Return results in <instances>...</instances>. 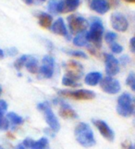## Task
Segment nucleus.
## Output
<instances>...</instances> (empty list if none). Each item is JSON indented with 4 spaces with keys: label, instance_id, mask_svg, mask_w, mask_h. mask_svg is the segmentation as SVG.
Segmentation results:
<instances>
[{
    "label": "nucleus",
    "instance_id": "obj_1",
    "mask_svg": "<svg viewBox=\"0 0 135 149\" xmlns=\"http://www.w3.org/2000/svg\"><path fill=\"white\" fill-rule=\"evenodd\" d=\"M75 138L81 146L84 147H91L95 145V139L91 127L84 122L79 123L74 131Z\"/></svg>",
    "mask_w": 135,
    "mask_h": 149
},
{
    "label": "nucleus",
    "instance_id": "obj_2",
    "mask_svg": "<svg viewBox=\"0 0 135 149\" xmlns=\"http://www.w3.org/2000/svg\"><path fill=\"white\" fill-rule=\"evenodd\" d=\"M105 29L100 19H95L90 25V31L86 33L87 41L95 45V47L100 48L102 47V40Z\"/></svg>",
    "mask_w": 135,
    "mask_h": 149
},
{
    "label": "nucleus",
    "instance_id": "obj_3",
    "mask_svg": "<svg viewBox=\"0 0 135 149\" xmlns=\"http://www.w3.org/2000/svg\"><path fill=\"white\" fill-rule=\"evenodd\" d=\"M117 112L118 115L122 117H129L134 113L133 107V99L132 98L131 95L127 93L122 94L118 99Z\"/></svg>",
    "mask_w": 135,
    "mask_h": 149
},
{
    "label": "nucleus",
    "instance_id": "obj_4",
    "mask_svg": "<svg viewBox=\"0 0 135 149\" xmlns=\"http://www.w3.org/2000/svg\"><path fill=\"white\" fill-rule=\"evenodd\" d=\"M58 94L63 98H71L76 100H92L95 97V93L91 90L81 89V90H59Z\"/></svg>",
    "mask_w": 135,
    "mask_h": 149
},
{
    "label": "nucleus",
    "instance_id": "obj_5",
    "mask_svg": "<svg viewBox=\"0 0 135 149\" xmlns=\"http://www.w3.org/2000/svg\"><path fill=\"white\" fill-rule=\"evenodd\" d=\"M67 20L71 33L79 34L81 33H85L86 29L89 26V22H87V19H85L84 17L79 16V15H70Z\"/></svg>",
    "mask_w": 135,
    "mask_h": 149
},
{
    "label": "nucleus",
    "instance_id": "obj_6",
    "mask_svg": "<svg viewBox=\"0 0 135 149\" xmlns=\"http://www.w3.org/2000/svg\"><path fill=\"white\" fill-rule=\"evenodd\" d=\"M37 109L44 112L45 117V120L47 122V124L49 125L50 129L54 132H58L60 129V124L58 122V118L56 117L54 112L52 111L51 107L49 106V103L48 102L40 103V104H38V106H37Z\"/></svg>",
    "mask_w": 135,
    "mask_h": 149
},
{
    "label": "nucleus",
    "instance_id": "obj_7",
    "mask_svg": "<svg viewBox=\"0 0 135 149\" xmlns=\"http://www.w3.org/2000/svg\"><path fill=\"white\" fill-rule=\"evenodd\" d=\"M101 89L106 94L116 95L120 91V84L119 81L110 76H106L100 81Z\"/></svg>",
    "mask_w": 135,
    "mask_h": 149
},
{
    "label": "nucleus",
    "instance_id": "obj_8",
    "mask_svg": "<svg viewBox=\"0 0 135 149\" xmlns=\"http://www.w3.org/2000/svg\"><path fill=\"white\" fill-rule=\"evenodd\" d=\"M111 26L114 30H116L117 32L124 33L128 30L129 22L126 19V17L122 15L121 13L115 12L111 15L110 18Z\"/></svg>",
    "mask_w": 135,
    "mask_h": 149
},
{
    "label": "nucleus",
    "instance_id": "obj_9",
    "mask_svg": "<svg viewBox=\"0 0 135 149\" xmlns=\"http://www.w3.org/2000/svg\"><path fill=\"white\" fill-rule=\"evenodd\" d=\"M67 69V75L71 77L72 79L76 80L77 81H79L82 74H84V67L81 63L75 60H70L69 62L66 64Z\"/></svg>",
    "mask_w": 135,
    "mask_h": 149
},
{
    "label": "nucleus",
    "instance_id": "obj_10",
    "mask_svg": "<svg viewBox=\"0 0 135 149\" xmlns=\"http://www.w3.org/2000/svg\"><path fill=\"white\" fill-rule=\"evenodd\" d=\"M105 62H106V72L107 76L113 77L118 73L119 71V61L110 54L105 55Z\"/></svg>",
    "mask_w": 135,
    "mask_h": 149
},
{
    "label": "nucleus",
    "instance_id": "obj_11",
    "mask_svg": "<svg viewBox=\"0 0 135 149\" xmlns=\"http://www.w3.org/2000/svg\"><path fill=\"white\" fill-rule=\"evenodd\" d=\"M55 59L51 56L46 55L43 58V65L41 66L39 71L45 78L50 79L54 74Z\"/></svg>",
    "mask_w": 135,
    "mask_h": 149
},
{
    "label": "nucleus",
    "instance_id": "obj_12",
    "mask_svg": "<svg viewBox=\"0 0 135 149\" xmlns=\"http://www.w3.org/2000/svg\"><path fill=\"white\" fill-rule=\"evenodd\" d=\"M93 123L98 129V131L100 132V133L104 138H106V139L109 142L114 141V139H115L114 132L112 131L111 128L108 126L105 121L101 120H93Z\"/></svg>",
    "mask_w": 135,
    "mask_h": 149
},
{
    "label": "nucleus",
    "instance_id": "obj_13",
    "mask_svg": "<svg viewBox=\"0 0 135 149\" xmlns=\"http://www.w3.org/2000/svg\"><path fill=\"white\" fill-rule=\"evenodd\" d=\"M81 0H60L58 5V13L72 12L79 8Z\"/></svg>",
    "mask_w": 135,
    "mask_h": 149
},
{
    "label": "nucleus",
    "instance_id": "obj_14",
    "mask_svg": "<svg viewBox=\"0 0 135 149\" xmlns=\"http://www.w3.org/2000/svg\"><path fill=\"white\" fill-rule=\"evenodd\" d=\"M50 29L54 33L61 35V36H64L67 40L70 39V34L69 31H68V29L66 27L64 19L62 18H58L56 22H54Z\"/></svg>",
    "mask_w": 135,
    "mask_h": 149
},
{
    "label": "nucleus",
    "instance_id": "obj_15",
    "mask_svg": "<svg viewBox=\"0 0 135 149\" xmlns=\"http://www.w3.org/2000/svg\"><path fill=\"white\" fill-rule=\"evenodd\" d=\"M90 8L95 12L104 15L106 14L110 8L109 3L106 0H92L90 3Z\"/></svg>",
    "mask_w": 135,
    "mask_h": 149
},
{
    "label": "nucleus",
    "instance_id": "obj_16",
    "mask_svg": "<svg viewBox=\"0 0 135 149\" xmlns=\"http://www.w3.org/2000/svg\"><path fill=\"white\" fill-rule=\"evenodd\" d=\"M60 104V109H59V115L63 118V119H77L78 115L76 112L71 109V107L65 103L64 101H61L59 99Z\"/></svg>",
    "mask_w": 135,
    "mask_h": 149
},
{
    "label": "nucleus",
    "instance_id": "obj_17",
    "mask_svg": "<svg viewBox=\"0 0 135 149\" xmlns=\"http://www.w3.org/2000/svg\"><path fill=\"white\" fill-rule=\"evenodd\" d=\"M38 22L41 27L49 29L53 24V17L46 12H40L38 14Z\"/></svg>",
    "mask_w": 135,
    "mask_h": 149
},
{
    "label": "nucleus",
    "instance_id": "obj_18",
    "mask_svg": "<svg viewBox=\"0 0 135 149\" xmlns=\"http://www.w3.org/2000/svg\"><path fill=\"white\" fill-rule=\"evenodd\" d=\"M102 74L100 72H97V71H93V72L88 73L85 76L84 81L85 84L90 85V86H95L98 84H100V81H102Z\"/></svg>",
    "mask_w": 135,
    "mask_h": 149
},
{
    "label": "nucleus",
    "instance_id": "obj_19",
    "mask_svg": "<svg viewBox=\"0 0 135 149\" xmlns=\"http://www.w3.org/2000/svg\"><path fill=\"white\" fill-rule=\"evenodd\" d=\"M25 67L26 69H27V70L29 71V72L33 73V74H35L38 72V61L37 59H36V58H34V56H29V58L27 59V61H26L25 63Z\"/></svg>",
    "mask_w": 135,
    "mask_h": 149
},
{
    "label": "nucleus",
    "instance_id": "obj_20",
    "mask_svg": "<svg viewBox=\"0 0 135 149\" xmlns=\"http://www.w3.org/2000/svg\"><path fill=\"white\" fill-rule=\"evenodd\" d=\"M73 44L76 47H84V45H87L88 41L86 37V33L77 34V36L73 39Z\"/></svg>",
    "mask_w": 135,
    "mask_h": 149
},
{
    "label": "nucleus",
    "instance_id": "obj_21",
    "mask_svg": "<svg viewBox=\"0 0 135 149\" xmlns=\"http://www.w3.org/2000/svg\"><path fill=\"white\" fill-rule=\"evenodd\" d=\"M8 120L12 123L13 125H20L23 123V119L20 116L14 112H8Z\"/></svg>",
    "mask_w": 135,
    "mask_h": 149
},
{
    "label": "nucleus",
    "instance_id": "obj_22",
    "mask_svg": "<svg viewBox=\"0 0 135 149\" xmlns=\"http://www.w3.org/2000/svg\"><path fill=\"white\" fill-rule=\"evenodd\" d=\"M62 84L65 86H69V87H72V88H76V87H79L80 84L74 79H72L71 77L68 76L67 74L64 75L63 79H62Z\"/></svg>",
    "mask_w": 135,
    "mask_h": 149
},
{
    "label": "nucleus",
    "instance_id": "obj_23",
    "mask_svg": "<svg viewBox=\"0 0 135 149\" xmlns=\"http://www.w3.org/2000/svg\"><path fill=\"white\" fill-rule=\"evenodd\" d=\"M47 146H48L47 138L43 137L39 141H33V143L31 149H45Z\"/></svg>",
    "mask_w": 135,
    "mask_h": 149
},
{
    "label": "nucleus",
    "instance_id": "obj_24",
    "mask_svg": "<svg viewBox=\"0 0 135 149\" xmlns=\"http://www.w3.org/2000/svg\"><path fill=\"white\" fill-rule=\"evenodd\" d=\"M28 58H29V56H27V55H23V56H20V58H19L16 61H15L14 67L16 68V70H22V67L25 66V63H26V61H27Z\"/></svg>",
    "mask_w": 135,
    "mask_h": 149
},
{
    "label": "nucleus",
    "instance_id": "obj_25",
    "mask_svg": "<svg viewBox=\"0 0 135 149\" xmlns=\"http://www.w3.org/2000/svg\"><path fill=\"white\" fill-rule=\"evenodd\" d=\"M67 54H69L72 56H75V58H84V59H87L88 56L82 52V51L80 50H64Z\"/></svg>",
    "mask_w": 135,
    "mask_h": 149
},
{
    "label": "nucleus",
    "instance_id": "obj_26",
    "mask_svg": "<svg viewBox=\"0 0 135 149\" xmlns=\"http://www.w3.org/2000/svg\"><path fill=\"white\" fill-rule=\"evenodd\" d=\"M58 0H50L48 3V7H47L49 12L53 14H58Z\"/></svg>",
    "mask_w": 135,
    "mask_h": 149
},
{
    "label": "nucleus",
    "instance_id": "obj_27",
    "mask_svg": "<svg viewBox=\"0 0 135 149\" xmlns=\"http://www.w3.org/2000/svg\"><path fill=\"white\" fill-rule=\"evenodd\" d=\"M126 84L131 87V89L135 92V73L131 72L126 79Z\"/></svg>",
    "mask_w": 135,
    "mask_h": 149
},
{
    "label": "nucleus",
    "instance_id": "obj_28",
    "mask_svg": "<svg viewBox=\"0 0 135 149\" xmlns=\"http://www.w3.org/2000/svg\"><path fill=\"white\" fill-rule=\"evenodd\" d=\"M118 37L117 33H112V32H108L105 34V41L107 43L111 45L112 43H115V41Z\"/></svg>",
    "mask_w": 135,
    "mask_h": 149
},
{
    "label": "nucleus",
    "instance_id": "obj_29",
    "mask_svg": "<svg viewBox=\"0 0 135 149\" xmlns=\"http://www.w3.org/2000/svg\"><path fill=\"white\" fill-rule=\"evenodd\" d=\"M8 127H9V121L8 120V118L0 117V130L6 131L8 129Z\"/></svg>",
    "mask_w": 135,
    "mask_h": 149
},
{
    "label": "nucleus",
    "instance_id": "obj_30",
    "mask_svg": "<svg viewBox=\"0 0 135 149\" xmlns=\"http://www.w3.org/2000/svg\"><path fill=\"white\" fill-rule=\"evenodd\" d=\"M110 49L113 53H115V54H120L122 51H123V47H121L120 45L118 44V43H112L110 45Z\"/></svg>",
    "mask_w": 135,
    "mask_h": 149
},
{
    "label": "nucleus",
    "instance_id": "obj_31",
    "mask_svg": "<svg viewBox=\"0 0 135 149\" xmlns=\"http://www.w3.org/2000/svg\"><path fill=\"white\" fill-rule=\"evenodd\" d=\"M8 109V104L6 101L0 100V117H4V114Z\"/></svg>",
    "mask_w": 135,
    "mask_h": 149
},
{
    "label": "nucleus",
    "instance_id": "obj_32",
    "mask_svg": "<svg viewBox=\"0 0 135 149\" xmlns=\"http://www.w3.org/2000/svg\"><path fill=\"white\" fill-rule=\"evenodd\" d=\"M132 143L129 142V140H126L124 141L122 143H121V149H132Z\"/></svg>",
    "mask_w": 135,
    "mask_h": 149
},
{
    "label": "nucleus",
    "instance_id": "obj_33",
    "mask_svg": "<svg viewBox=\"0 0 135 149\" xmlns=\"http://www.w3.org/2000/svg\"><path fill=\"white\" fill-rule=\"evenodd\" d=\"M129 58L128 56H122L120 59H119V62L122 63L123 65H126L127 63H129Z\"/></svg>",
    "mask_w": 135,
    "mask_h": 149
},
{
    "label": "nucleus",
    "instance_id": "obj_34",
    "mask_svg": "<svg viewBox=\"0 0 135 149\" xmlns=\"http://www.w3.org/2000/svg\"><path fill=\"white\" fill-rule=\"evenodd\" d=\"M129 47H131L132 52L135 54V36L131 39V42H129Z\"/></svg>",
    "mask_w": 135,
    "mask_h": 149
},
{
    "label": "nucleus",
    "instance_id": "obj_35",
    "mask_svg": "<svg viewBox=\"0 0 135 149\" xmlns=\"http://www.w3.org/2000/svg\"><path fill=\"white\" fill-rule=\"evenodd\" d=\"M8 54L10 55V56H15L17 53H18V50L15 48V47H11V48H9L8 50Z\"/></svg>",
    "mask_w": 135,
    "mask_h": 149
},
{
    "label": "nucleus",
    "instance_id": "obj_36",
    "mask_svg": "<svg viewBox=\"0 0 135 149\" xmlns=\"http://www.w3.org/2000/svg\"><path fill=\"white\" fill-rule=\"evenodd\" d=\"M23 1L27 4V5H32V4H33L35 1H40V2H44V1H45V0H23Z\"/></svg>",
    "mask_w": 135,
    "mask_h": 149
},
{
    "label": "nucleus",
    "instance_id": "obj_37",
    "mask_svg": "<svg viewBox=\"0 0 135 149\" xmlns=\"http://www.w3.org/2000/svg\"><path fill=\"white\" fill-rule=\"evenodd\" d=\"M4 56H5V55H4V51L0 49V59H3V58H4Z\"/></svg>",
    "mask_w": 135,
    "mask_h": 149
},
{
    "label": "nucleus",
    "instance_id": "obj_38",
    "mask_svg": "<svg viewBox=\"0 0 135 149\" xmlns=\"http://www.w3.org/2000/svg\"><path fill=\"white\" fill-rule=\"evenodd\" d=\"M16 149H26V148H25V146L22 145V143H19V145L17 146V148H16Z\"/></svg>",
    "mask_w": 135,
    "mask_h": 149
},
{
    "label": "nucleus",
    "instance_id": "obj_39",
    "mask_svg": "<svg viewBox=\"0 0 135 149\" xmlns=\"http://www.w3.org/2000/svg\"><path fill=\"white\" fill-rule=\"evenodd\" d=\"M126 2H129V3H135V0H125Z\"/></svg>",
    "mask_w": 135,
    "mask_h": 149
},
{
    "label": "nucleus",
    "instance_id": "obj_40",
    "mask_svg": "<svg viewBox=\"0 0 135 149\" xmlns=\"http://www.w3.org/2000/svg\"><path fill=\"white\" fill-rule=\"evenodd\" d=\"M1 92H2V89H1V86H0V95H1Z\"/></svg>",
    "mask_w": 135,
    "mask_h": 149
},
{
    "label": "nucleus",
    "instance_id": "obj_41",
    "mask_svg": "<svg viewBox=\"0 0 135 149\" xmlns=\"http://www.w3.org/2000/svg\"><path fill=\"white\" fill-rule=\"evenodd\" d=\"M0 149H4L3 147H1V146H0Z\"/></svg>",
    "mask_w": 135,
    "mask_h": 149
}]
</instances>
